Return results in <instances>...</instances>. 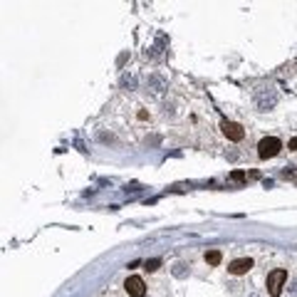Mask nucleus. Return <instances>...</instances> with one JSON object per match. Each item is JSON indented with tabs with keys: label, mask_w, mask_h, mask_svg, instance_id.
<instances>
[{
	"label": "nucleus",
	"mask_w": 297,
	"mask_h": 297,
	"mask_svg": "<svg viewBox=\"0 0 297 297\" xmlns=\"http://www.w3.org/2000/svg\"><path fill=\"white\" fill-rule=\"evenodd\" d=\"M280 149H283V141L275 139V136H265V139H260V144H258L260 159H273V156L280 154Z\"/></svg>",
	"instance_id": "obj_1"
},
{
	"label": "nucleus",
	"mask_w": 297,
	"mask_h": 297,
	"mask_svg": "<svg viewBox=\"0 0 297 297\" xmlns=\"http://www.w3.org/2000/svg\"><path fill=\"white\" fill-rule=\"evenodd\" d=\"M288 283V270H273L268 275V293L273 297H278L283 293V285Z\"/></svg>",
	"instance_id": "obj_2"
},
{
	"label": "nucleus",
	"mask_w": 297,
	"mask_h": 297,
	"mask_svg": "<svg viewBox=\"0 0 297 297\" xmlns=\"http://www.w3.org/2000/svg\"><path fill=\"white\" fill-rule=\"evenodd\" d=\"M124 288H126L129 297H144L146 295V285H144V280H141L139 275H131V278L124 283Z\"/></svg>",
	"instance_id": "obj_3"
},
{
	"label": "nucleus",
	"mask_w": 297,
	"mask_h": 297,
	"mask_svg": "<svg viewBox=\"0 0 297 297\" xmlns=\"http://www.w3.org/2000/svg\"><path fill=\"white\" fill-rule=\"evenodd\" d=\"M221 129H223V134L231 139V141H240L243 136H245V131H243V126L240 124H236V121H221Z\"/></svg>",
	"instance_id": "obj_4"
},
{
	"label": "nucleus",
	"mask_w": 297,
	"mask_h": 297,
	"mask_svg": "<svg viewBox=\"0 0 297 297\" xmlns=\"http://www.w3.org/2000/svg\"><path fill=\"white\" fill-rule=\"evenodd\" d=\"M250 268H253V260H250V258H238V260H233V263L228 265V270H231L233 275H245Z\"/></svg>",
	"instance_id": "obj_5"
},
{
	"label": "nucleus",
	"mask_w": 297,
	"mask_h": 297,
	"mask_svg": "<svg viewBox=\"0 0 297 297\" xmlns=\"http://www.w3.org/2000/svg\"><path fill=\"white\" fill-rule=\"evenodd\" d=\"M206 260H208L211 265H218V263L223 260V255H221V250H211V253H206Z\"/></svg>",
	"instance_id": "obj_6"
},
{
	"label": "nucleus",
	"mask_w": 297,
	"mask_h": 297,
	"mask_svg": "<svg viewBox=\"0 0 297 297\" xmlns=\"http://www.w3.org/2000/svg\"><path fill=\"white\" fill-rule=\"evenodd\" d=\"M159 265H161V260H159V258H154V260H146V270H149V273L159 270Z\"/></svg>",
	"instance_id": "obj_7"
},
{
	"label": "nucleus",
	"mask_w": 297,
	"mask_h": 297,
	"mask_svg": "<svg viewBox=\"0 0 297 297\" xmlns=\"http://www.w3.org/2000/svg\"><path fill=\"white\" fill-rule=\"evenodd\" d=\"M288 149H293V151H297V136H293V139H290V144H288Z\"/></svg>",
	"instance_id": "obj_8"
},
{
	"label": "nucleus",
	"mask_w": 297,
	"mask_h": 297,
	"mask_svg": "<svg viewBox=\"0 0 297 297\" xmlns=\"http://www.w3.org/2000/svg\"><path fill=\"white\" fill-rule=\"evenodd\" d=\"M233 178H236V181H243V178H245V174H243V171H236V174H233Z\"/></svg>",
	"instance_id": "obj_9"
}]
</instances>
